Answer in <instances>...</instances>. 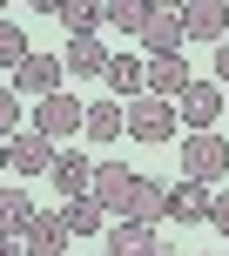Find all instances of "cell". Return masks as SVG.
Wrapping results in <instances>:
<instances>
[{"label": "cell", "instance_id": "obj_1", "mask_svg": "<svg viewBox=\"0 0 229 256\" xmlns=\"http://www.w3.org/2000/svg\"><path fill=\"white\" fill-rule=\"evenodd\" d=\"M88 128V102H74V94H48V102H34V135L48 142H68Z\"/></svg>", "mask_w": 229, "mask_h": 256}, {"label": "cell", "instance_id": "obj_2", "mask_svg": "<svg viewBox=\"0 0 229 256\" xmlns=\"http://www.w3.org/2000/svg\"><path fill=\"white\" fill-rule=\"evenodd\" d=\"M128 135L135 142H176V102H162V94L128 102Z\"/></svg>", "mask_w": 229, "mask_h": 256}, {"label": "cell", "instance_id": "obj_3", "mask_svg": "<svg viewBox=\"0 0 229 256\" xmlns=\"http://www.w3.org/2000/svg\"><path fill=\"white\" fill-rule=\"evenodd\" d=\"M222 168H229V142L216 135V128L182 142V176H196V182H222Z\"/></svg>", "mask_w": 229, "mask_h": 256}, {"label": "cell", "instance_id": "obj_4", "mask_svg": "<svg viewBox=\"0 0 229 256\" xmlns=\"http://www.w3.org/2000/svg\"><path fill=\"white\" fill-rule=\"evenodd\" d=\"M61 54H27L20 68H14V94H27V102H48V94H61Z\"/></svg>", "mask_w": 229, "mask_h": 256}, {"label": "cell", "instance_id": "obj_5", "mask_svg": "<svg viewBox=\"0 0 229 256\" xmlns=\"http://www.w3.org/2000/svg\"><path fill=\"white\" fill-rule=\"evenodd\" d=\"M135 168H122V162H102V168H94V202H102L108 209V216L114 222H128V202H135Z\"/></svg>", "mask_w": 229, "mask_h": 256}, {"label": "cell", "instance_id": "obj_6", "mask_svg": "<svg viewBox=\"0 0 229 256\" xmlns=\"http://www.w3.org/2000/svg\"><path fill=\"white\" fill-rule=\"evenodd\" d=\"M176 115L189 122V135H209L216 115H222V88H216V81H189V88H182V102H176Z\"/></svg>", "mask_w": 229, "mask_h": 256}, {"label": "cell", "instance_id": "obj_7", "mask_svg": "<svg viewBox=\"0 0 229 256\" xmlns=\"http://www.w3.org/2000/svg\"><path fill=\"white\" fill-rule=\"evenodd\" d=\"M7 162H14V176H54V162H61V155H54V142L48 135H34V128H27V135H14L7 142Z\"/></svg>", "mask_w": 229, "mask_h": 256}, {"label": "cell", "instance_id": "obj_8", "mask_svg": "<svg viewBox=\"0 0 229 256\" xmlns=\"http://www.w3.org/2000/svg\"><path fill=\"white\" fill-rule=\"evenodd\" d=\"M182 40H189V27H182V7H155L148 27H142V48H148V61H162V54H182Z\"/></svg>", "mask_w": 229, "mask_h": 256}, {"label": "cell", "instance_id": "obj_9", "mask_svg": "<svg viewBox=\"0 0 229 256\" xmlns=\"http://www.w3.org/2000/svg\"><path fill=\"white\" fill-rule=\"evenodd\" d=\"M94 168H102V162H88L81 148H61V162H54V189H61V202H88V196H94Z\"/></svg>", "mask_w": 229, "mask_h": 256}, {"label": "cell", "instance_id": "obj_10", "mask_svg": "<svg viewBox=\"0 0 229 256\" xmlns=\"http://www.w3.org/2000/svg\"><path fill=\"white\" fill-rule=\"evenodd\" d=\"M209 202H216L209 182H196V176L168 182V222H209Z\"/></svg>", "mask_w": 229, "mask_h": 256}, {"label": "cell", "instance_id": "obj_11", "mask_svg": "<svg viewBox=\"0 0 229 256\" xmlns=\"http://www.w3.org/2000/svg\"><path fill=\"white\" fill-rule=\"evenodd\" d=\"M108 94H114V102H122V94H128V102H142V94H148V61H135V54H108Z\"/></svg>", "mask_w": 229, "mask_h": 256}, {"label": "cell", "instance_id": "obj_12", "mask_svg": "<svg viewBox=\"0 0 229 256\" xmlns=\"http://www.w3.org/2000/svg\"><path fill=\"white\" fill-rule=\"evenodd\" d=\"M182 27H189V40H229V7L222 0H196V7H182Z\"/></svg>", "mask_w": 229, "mask_h": 256}, {"label": "cell", "instance_id": "obj_13", "mask_svg": "<svg viewBox=\"0 0 229 256\" xmlns=\"http://www.w3.org/2000/svg\"><path fill=\"white\" fill-rule=\"evenodd\" d=\"M61 68H68L74 81H88V74H108V48H102L94 34H81V40H68V48H61Z\"/></svg>", "mask_w": 229, "mask_h": 256}, {"label": "cell", "instance_id": "obj_14", "mask_svg": "<svg viewBox=\"0 0 229 256\" xmlns=\"http://www.w3.org/2000/svg\"><path fill=\"white\" fill-rule=\"evenodd\" d=\"M128 222H142V230H155V222H168V189L155 176L135 182V202H128Z\"/></svg>", "mask_w": 229, "mask_h": 256}, {"label": "cell", "instance_id": "obj_15", "mask_svg": "<svg viewBox=\"0 0 229 256\" xmlns=\"http://www.w3.org/2000/svg\"><path fill=\"white\" fill-rule=\"evenodd\" d=\"M54 20L68 27V40H81L94 27H108V7H94V0H54Z\"/></svg>", "mask_w": 229, "mask_h": 256}, {"label": "cell", "instance_id": "obj_16", "mask_svg": "<svg viewBox=\"0 0 229 256\" xmlns=\"http://www.w3.org/2000/svg\"><path fill=\"white\" fill-rule=\"evenodd\" d=\"M182 88H189V61H182V54H162V61H148V94H162V102H182Z\"/></svg>", "mask_w": 229, "mask_h": 256}, {"label": "cell", "instance_id": "obj_17", "mask_svg": "<svg viewBox=\"0 0 229 256\" xmlns=\"http://www.w3.org/2000/svg\"><path fill=\"white\" fill-rule=\"evenodd\" d=\"M155 230H142V222H108V250L102 256H155Z\"/></svg>", "mask_w": 229, "mask_h": 256}, {"label": "cell", "instance_id": "obj_18", "mask_svg": "<svg viewBox=\"0 0 229 256\" xmlns=\"http://www.w3.org/2000/svg\"><path fill=\"white\" fill-rule=\"evenodd\" d=\"M88 142H122L128 135V108L122 102H88V128H81Z\"/></svg>", "mask_w": 229, "mask_h": 256}, {"label": "cell", "instance_id": "obj_19", "mask_svg": "<svg viewBox=\"0 0 229 256\" xmlns=\"http://www.w3.org/2000/svg\"><path fill=\"white\" fill-rule=\"evenodd\" d=\"M40 209H34V196L14 182V189H0V236H27V222H34Z\"/></svg>", "mask_w": 229, "mask_h": 256}, {"label": "cell", "instance_id": "obj_20", "mask_svg": "<svg viewBox=\"0 0 229 256\" xmlns=\"http://www.w3.org/2000/svg\"><path fill=\"white\" fill-rule=\"evenodd\" d=\"M54 216H61V230H68V236H94V230H108V222H114L108 209L94 202V196H88V202H61Z\"/></svg>", "mask_w": 229, "mask_h": 256}, {"label": "cell", "instance_id": "obj_21", "mask_svg": "<svg viewBox=\"0 0 229 256\" xmlns=\"http://www.w3.org/2000/svg\"><path fill=\"white\" fill-rule=\"evenodd\" d=\"M68 243L74 236L61 230V216H34L27 222V256H68Z\"/></svg>", "mask_w": 229, "mask_h": 256}, {"label": "cell", "instance_id": "obj_22", "mask_svg": "<svg viewBox=\"0 0 229 256\" xmlns=\"http://www.w3.org/2000/svg\"><path fill=\"white\" fill-rule=\"evenodd\" d=\"M148 14H155V7H142V0H114V7H108V27H114V34H128V40H142Z\"/></svg>", "mask_w": 229, "mask_h": 256}, {"label": "cell", "instance_id": "obj_23", "mask_svg": "<svg viewBox=\"0 0 229 256\" xmlns=\"http://www.w3.org/2000/svg\"><path fill=\"white\" fill-rule=\"evenodd\" d=\"M27 54H34V48H27V34H20V20H0V68H20Z\"/></svg>", "mask_w": 229, "mask_h": 256}, {"label": "cell", "instance_id": "obj_24", "mask_svg": "<svg viewBox=\"0 0 229 256\" xmlns=\"http://www.w3.org/2000/svg\"><path fill=\"white\" fill-rule=\"evenodd\" d=\"M14 135H27L20 128V94H14V81H0V142H14Z\"/></svg>", "mask_w": 229, "mask_h": 256}, {"label": "cell", "instance_id": "obj_25", "mask_svg": "<svg viewBox=\"0 0 229 256\" xmlns=\"http://www.w3.org/2000/svg\"><path fill=\"white\" fill-rule=\"evenodd\" d=\"M209 230L229 236V189H216V202H209Z\"/></svg>", "mask_w": 229, "mask_h": 256}, {"label": "cell", "instance_id": "obj_26", "mask_svg": "<svg viewBox=\"0 0 229 256\" xmlns=\"http://www.w3.org/2000/svg\"><path fill=\"white\" fill-rule=\"evenodd\" d=\"M216 88H229V40L216 48Z\"/></svg>", "mask_w": 229, "mask_h": 256}, {"label": "cell", "instance_id": "obj_27", "mask_svg": "<svg viewBox=\"0 0 229 256\" xmlns=\"http://www.w3.org/2000/svg\"><path fill=\"white\" fill-rule=\"evenodd\" d=\"M0 256H27V236H0Z\"/></svg>", "mask_w": 229, "mask_h": 256}, {"label": "cell", "instance_id": "obj_28", "mask_svg": "<svg viewBox=\"0 0 229 256\" xmlns=\"http://www.w3.org/2000/svg\"><path fill=\"white\" fill-rule=\"evenodd\" d=\"M0 168H14V162H7V142H0Z\"/></svg>", "mask_w": 229, "mask_h": 256}, {"label": "cell", "instance_id": "obj_29", "mask_svg": "<svg viewBox=\"0 0 229 256\" xmlns=\"http://www.w3.org/2000/svg\"><path fill=\"white\" fill-rule=\"evenodd\" d=\"M155 256H176V250H168V243H162V250H155Z\"/></svg>", "mask_w": 229, "mask_h": 256}, {"label": "cell", "instance_id": "obj_30", "mask_svg": "<svg viewBox=\"0 0 229 256\" xmlns=\"http://www.w3.org/2000/svg\"><path fill=\"white\" fill-rule=\"evenodd\" d=\"M202 256H216V250H202Z\"/></svg>", "mask_w": 229, "mask_h": 256}, {"label": "cell", "instance_id": "obj_31", "mask_svg": "<svg viewBox=\"0 0 229 256\" xmlns=\"http://www.w3.org/2000/svg\"><path fill=\"white\" fill-rule=\"evenodd\" d=\"M0 20H7V14H0Z\"/></svg>", "mask_w": 229, "mask_h": 256}]
</instances>
